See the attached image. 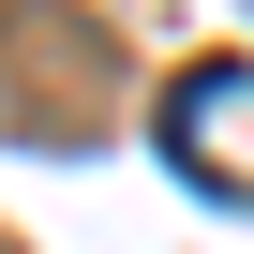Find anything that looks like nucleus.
<instances>
[{
    "label": "nucleus",
    "mask_w": 254,
    "mask_h": 254,
    "mask_svg": "<svg viewBox=\"0 0 254 254\" xmlns=\"http://www.w3.org/2000/svg\"><path fill=\"white\" fill-rule=\"evenodd\" d=\"M165 165L194 194H239L254 209V60H194L165 90Z\"/></svg>",
    "instance_id": "f257e3e1"
}]
</instances>
